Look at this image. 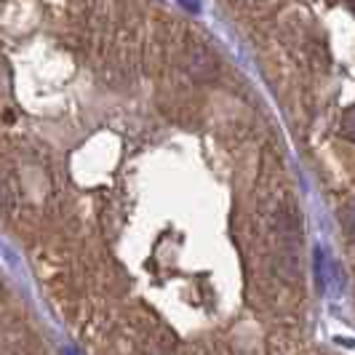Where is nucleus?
Returning <instances> with one entry per match:
<instances>
[{
	"instance_id": "f257e3e1",
	"label": "nucleus",
	"mask_w": 355,
	"mask_h": 355,
	"mask_svg": "<svg viewBox=\"0 0 355 355\" xmlns=\"http://www.w3.org/2000/svg\"><path fill=\"white\" fill-rule=\"evenodd\" d=\"M187 67H190V72L198 75V78H209L211 70H214V62L206 51H193L190 62H187Z\"/></svg>"
},
{
	"instance_id": "f03ea898",
	"label": "nucleus",
	"mask_w": 355,
	"mask_h": 355,
	"mask_svg": "<svg viewBox=\"0 0 355 355\" xmlns=\"http://www.w3.org/2000/svg\"><path fill=\"white\" fill-rule=\"evenodd\" d=\"M8 209V193H6V187L0 184V214Z\"/></svg>"
},
{
	"instance_id": "7ed1b4c3",
	"label": "nucleus",
	"mask_w": 355,
	"mask_h": 355,
	"mask_svg": "<svg viewBox=\"0 0 355 355\" xmlns=\"http://www.w3.org/2000/svg\"><path fill=\"white\" fill-rule=\"evenodd\" d=\"M179 3H182V6H187L190 11H198V8H200V0H179Z\"/></svg>"
}]
</instances>
